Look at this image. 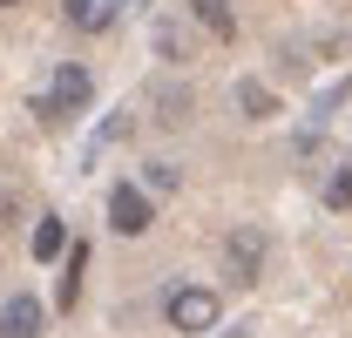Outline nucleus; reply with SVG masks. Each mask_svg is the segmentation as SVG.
Here are the masks:
<instances>
[{"instance_id":"obj_1","label":"nucleus","mask_w":352,"mask_h":338,"mask_svg":"<svg viewBox=\"0 0 352 338\" xmlns=\"http://www.w3.org/2000/svg\"><path fill=\"white\" fill-rule=\"evenodd\" d=\"M88 95H95V75H88L82 61H61V68H54V88H41V95H34V115L54 128V122H68V115H82Z\"/></svg>"},{"instance_id":"obj_2","label":"nucleus","mask_w":352,"mask_h":338,"mask_svg":"<svg viewBox=\"0 0 352 338\" xmlns=\"http://www.w3.org/2000/svg\"><path fill=\"white\" fill-rule=\"evenodd\" d=\"M170 325L183 338H204V332H217V318H223V304H217V291H197V284H183V291H170Z\"/></svg>"},{"instance_id":"obj_3","label":"nucleus","mask_w":352,"mask_h":338,"mask_svg":"<svg viewBox=\"0 0 352 338\" xmlns=\"http://www.w3.org/2000/svg\"><path fill=\"white\" fill-rule=\"evenodd\" d=\"M109 223L122 230V237H142L156 216H149V190H135V183H116L109 190Z\"/></svg>"},{"instance_id":"obj_4","label":"nucleus","mask_w":352,"mask_h":338,"mask_svg":"<svg viewBox=\"0 0 352 338\" xmlns=\"http://www.w3.org/2000/svg\"><path fill=\"white\" fill-rule=\"evenodd\" d=\"M41 297H28V291H14L7 304H0V338H41Z\"/></svg>"},{"instance_id":"obj_5","label":"nucleus","mask_w":352,"mask_h":338,"mask_svg":"<svg viewBox=\"0 0 352 338\" xmlns=\"http://www.w3.org/2000/svg\"><path fill=\"white\" fill-rule=\"evenodd\" d=\"M223 264H230V278H237V284H258V271H264V237H258V230H237V237L223 244Z\"/></svg>"},{"instance_id":"obj_6","label":"nucleus","mask_w":352,"mask_h":338,"mask_svg":"<svg viewBox=\"0 0 352 338\" xmlns=\"http://www.w3.org/2000/svg\"><path fill=\"white\" fill-rule=\"evenodd\" d=\"M116 14H122L116 0H68V27H75V34H109Z\"/></svg>"},{"instance_id":"obj_7","label":"nucleus","mask_w":352,"mask_h":338,"mask_svg":"<svg viewBox=\"0 0 352 338\" xmlns=\"http://www.w3.org/2000/svg\"><path fill=\"white\" fill-rule=\"evenodd\" d=\"M230 102H237V115H244V122H271V115H278V95H271L264 82H251V75L230 88Z\"/></svg>"},{"instance_id":"obj_8","label":"nucleus","mask_w":352,"mask_h":338,"mask_svg":"<svg viewBox=\"0 0 352 338\" xmlns=\"http://www.w3.org/2000/svg\"><path fill=\"white\" fill-rule=\"evenodd\" d=\"M82 264H88V244L61 251V291H54V304H61V311H75V297H82Z\"/></svg>"},{"instance_id":"obj_9","label":"nucleus","mask_w":352,"mask_h":338,"mask_svg":"<svg viewBox=\"0 0 352 338\" xmlns=\"http://www.w3.org/2000/svg\"><path fill=\"white\" fill-rule=\"evenodd\" d=\"M197 7V21L217 34V41H237V14H230V0H190Z\"/></svg>"},{"instance_id":"obj_10","label":"nucleus","mask_w":352,"mask_h":338,"mask_svg":"<svg viewBox=\"0 0 352 338\" xmlns=\"http://www.w3.org/2000/svg\"><path fill=\"white\" fill-rule=\"evenodd\" d=\"M156 109H163V115H156V122H170V128H183V122H190V109H197V102H190V88H176V82H163V88H156Z\"/></svg>"},{"instance_id":"obj_11","label":"nucleus","mask_w":352,"mask_h":338,"mask_svg":"<svg viewBox=\"0 0 352 338\" xmlns=\"http://www.w3.org/2000/svg\"><path fill=\"white\" fill-rule=\"evenodd\" d=\"M61 251H68V223H61V216H41V223H34V257L54 264Z\"/></svg>"},{"instance_id":"obj_12","label":"nucleus","mask_w":352,"mask_h":338,"mask_svg":"<svg viewBox=\"0 0 352 338\" xmlns=\"http://www.w3.org/2000/svg\"><path fill=\"white\" fill-rule=\"evenodd\" d=\"M325 210H352V163L325 176Z\"/></svg>"},{"instance_id":"obj_13","label":"nucleus","mask_w":352,"mask_h":338,"mask_svg":"<svg viewBox=\"0 0 352 338\" xmlns=\"http://www.w3.org/2000/svg\"><path fill=\"white\" fill-rule=\"evenodd\" d=\"M142 183L163 196V190H176V183H183V169H176V163H149V169H142Z\"/></svg>"},{"instance_id":"obj_14","label":"nucleus","mask_w":352,"mask_h":338,"mask_svg":"<svg viewBox=\"0 0 352 338\" xmlns=\"http://www.w3.org/2000/svg\"><path fill=\"white\" fill-rule=\"evenodd\" d=\"M156 54H163V61H190V47L176 41V27H170V21L156 27Z\"/></svg>"},{"instance_id":"obj_15","label":"nucleus","mask_w":352,"mask_h":338,"mask_svg":"<svg viewBox=\"0 0 352 338\" xmlns=\"http://www.w3.org/2000/svg\"><path fill=\"white\" fill-rule=\"evenodd\" d=\"M122 135H129V109H116V115L102 122V135H95V142H122Z\"/></svg>"},{"instance_id":"obj_16","label":"nucleus","mask_w":352,"mask_h":338,"mask_svg":"<svg viewBox=\"0 0 352 338\" xmlns=\"http://www.w3.org/2000/svg\"><path fill=\"white\" fill-rule=\"evenodd\" d=\"M116 7H129V14H142V7H149V0H116Z\"/></svg>"},{"instance_id":"obj_17","label":"nucleus","mask_w":352,"mask_h":338,"mask_svg":"<svg viewBox=\"0 0 352 338\" xmlns=\"http://www.w3.org/2000/svg\"><path fill=\"white\" fill-rule=\"evenodd\" d=\"M7 216H14V196H0V223H7Z\"/></svg>"},{"instance_id":"obj_18","label":"nucleus","mask_w":352,"mask_h":338,"mask_svg":"<svg viewBox=\"0 0 352 338\" xmlns=\"http://www.w3.org/2000/svg\"><path fill=\"white\" fill-rule=\"evenodd\" d=\"M7 7H21V0H7Z\"/></svg>"}]
</instances>
